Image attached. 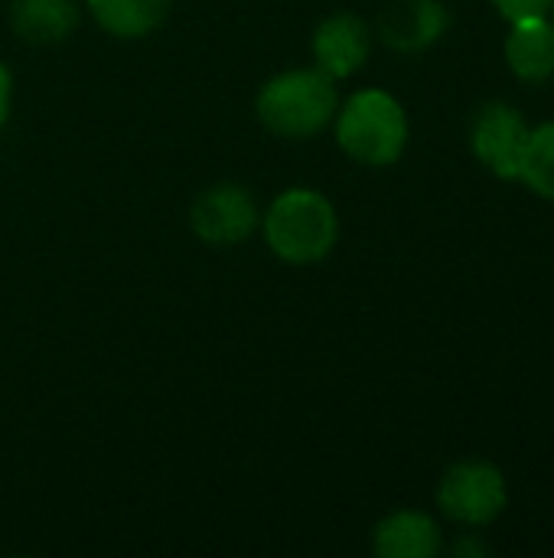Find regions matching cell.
Instances as JSON below:
<instances>
[{
	"label": "cell",
	"instance_id": "5b68a950",
	"mask_svg": "<svg viewBox=\"0 0 554 558\" xmlns=\"http://www.w3.org/2000/svg\"><path fill=\"white\" fill-rule=\"evenodd\" d=\"M189 226L199 242L216 248L242 245L261 226V209L245 183H212L189 206Z\"/></svg>",
	"mask_w": 554,
	"mask_h": 558
},
{
	"label": "cell",
	"instance_id": "ba28073f",
	"mask_svg": "<svg viewBox=\"0 0 554 558\" xmlns=\"http://www.w3.org/2000/svg\"><path fill=\"white\" fill-rule=\"evenodd\" d=\"M451 10L444 0H395L379 13L376 33L395 52H421L444 39Z\"/></svg>",
	"mask_w": 554,
	"mask_h": 558
},
{
	"label": "cell",
	"instance_id": "30bf717a",
	"mask_svg": "<svg viewBox=\"0 0 554 558\" xmlns=\"http://www.w3.org/2000/svg\"><path fill=\"white\" fill-rule=\"evenodd\" d=\"M82 23L78 0H13L10 3V29L29 46H56L65 43Z\"/></svg>",
	"mask_w": 554,
	"mask_h": 558
},
{
	"label": "cell",
	"instance_id": "9c48e42d",
	"mask_svg": "<svg viewBox=\"0 0 554 558\" xmlns=\"http://www.w3.org/2000/svg\"><path fill=\"white\" fill-rule=\"evenodd\" d=\"M441 549V526L421 510H395L372 533V553L379 558H434Z\"/></svg>",
	"mask_w": 554,
	"mask_h": 558
},
{
	"label": "cell",
	"instance_id": "52a82bcc",
	"mask_svg": "<svg viewBox=\"0 0 554 558\" xmlns=\"http://www.w3.org/2000/svg\"><path fill=\"white\" fill-rule=\"evenodd\" d=\"M310 49H313L317 69H323L336 82L349 78L366 65V59L372 52V26L359 13L336 10L317 23Z\"/></svg>",
	"mask_w": 554,
	"mask_h": 558
},
{
	"label": "cell",
	"instance_id": "7c38bea8",
	"mask_svg": "<svg viewBox=\"0 0 554 558\" xmlns=\"http://www.w3.org/2000/svg\"><path fill=\"white\" fill-rule=\"evenodd\" d=\"M85 10L108 36L144 39L167 23L173 0H85Z\"/></svg>",
	"mask_w": 554,
	"mask_h": 558
},
{
	"label": "cell",
	"instance_id": "9a60e30c",
	"mask_svg": "<svg viewBox=\"0 0 554 558\" xmlns=\"http://www.w3.org/2000/svg\"><path fill=\"white\" fill-rule=\"evenodd\" d=\"M451 556L454 558H487L493 556L490 543H483L480 536H464L451 546Z\"/></svg>",
	"mask_w": 554,
	"mask_h": 558
},
{
	"label": "cell",
	"instance_id": "8fae6325",
	"mask_svg": "<svg viewBox=\"0 0 554 558\" xmlns=\"http://www.w3.org/2000/svg\"><path fill=\"white\" fill-rule=\"evenodd\" d=\"M503 49L522 82H545L554 75V23L549 16L513 23Z\"/></svg>",
	"mask_w": 554,
	"mask_h": 558
},
{
	"label": "cell",
	"instance_id": "6da1fadb",
	"mask_svg": "<svg viewBox=\"0 0 554 558\" xmlns=\"http://www.w3.org/2000/svg\"><path fill=\"white\" fill-rule=\"evenodd\" d=\"M336 111H340L336 78H330L317 65L278 72L255 95L258 121L284 141L317 137L333 124Z\"/></svg>",
	"mask_w": 554,
	"mask_h": 558
},
{
	"label": "cell",
	"instance_id": "7a4b0ae2",
	"mask_svg": "<svg viewBox=\"0 0 554 558\" xmlns=\"http://www.w3.org/2000/svg\"><path fill=\"white\" fill-rule=\"evenodd\" d=\"M264 242L284 265H317L330 258L340 242L336 206L313 186H291L278 193L261 219Z\"/></svg>",
	"mask_w": 554,
	"mask_h": 558
},
{
	"label": "cell",
	"instance_id": "8992f818",
	"mask_svg": "<svg viewBox=\"0 0 554 558\" xmlns=\"http://www.w3.org/2000/svg\"><path fill=\"white\" fill-rule=\"evenodd\" d=\"M529 131L532 128L526 124L519 108L506 101H490L473 114V124H470L473 157L500 180H519Z\"/></svg>",
	"mask_w": 554,
	"mask_h": 558
},
{
	"label": "cell",
	"instance_id": "4fadbf2b",
	"mask_svg": "<svg viewBox=\"0 0 554 558\" xmlns=\"http://www.w3.org/2000/svg\"><path fill=\"white\" fill-rule=\"evenodd\" d=\"M519 180L539 193L542 199L554 203V121L539 124L535 131H529V144L522 154V167H519Z\"/></svg>",
	"mask_w": 554,
	"mask_h": 558
},
{
	"label": "cell",
	"instance_id": "277c9868",
	"mask_svg": "<svg viewBox=\"0 0 554 558\" xmlns=\"http://www.w3.org/2000/svg\"><path fill=\"white\" fill-rule=\"evenodd\" d=\"M506 477L490 461H457L438 484V507L457 526H490L506 510Z\"/></svg>",
	"mask_w": 554,
	"mask_h": 558
},
{
	"label": "cell",
	"instance_id": "2e32d148",
	"mask_svg": "<svg viewBox=\"0 0 554 558\" xmlns=\"http://www.w3.org/2000/svg\"><path fill=\"white\" fill-rule=\"evenodd\" d=\"M10 105H13V72L0 62V128L10 118Z\"/></svg>",
	"mask_w": 554,
	"mask_h": 558
},
{
	"label": "cell",
	"instance_id": "5bb4252c",
	"mask_svg": "<svg viewBox=\"0 0 554 558\" xmlns=\"http://www.w3.org/2000/svg\"><path fill=\"white\" fill-rule=\"evenodd\" d=\"M493 7H496L509 23L539 20V16H552L554 13V0H493Z\"/></svg>",
	"mask_w": 554,
	"mask_h": 558
},
{
	"label": "cell",
	"instance_id": "3957f363",
	"mask_svg": "<svg viewBox=\"0 0 554 558\" xmlns=\"http://www.w3.org/2000/svg\"><path fill=\"white\" fill-rule=\"evenodd\" d=\"M333 124L340 150L362 167H392L408 147V114L402 101L382 88L353 92Z\"/></svg>",
	"mask_w": 554,
	"mask_h": 558
}]
</instances>
